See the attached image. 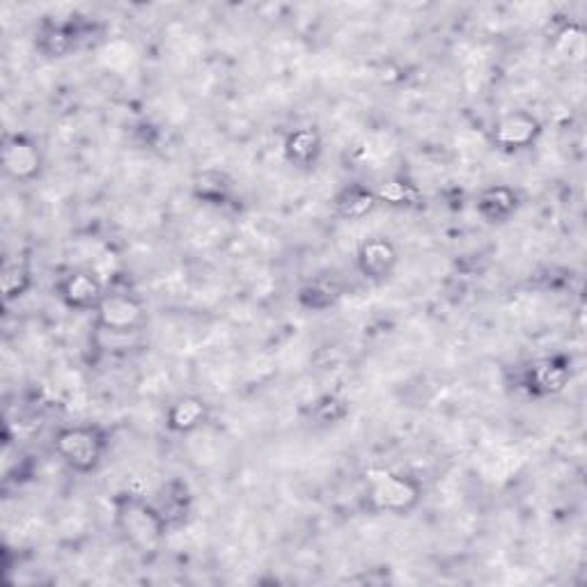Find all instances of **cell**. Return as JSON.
Instances as JSON below:
<instances>
[{
	"mask_svg": "<svg viewBox=\"0 0 587 587\" xmlns=\"http://www.w3.org/2000/svg\"><path fill=\"white\" fill-rule=\"evenodd\" d=\"M151 505H155L157 515L161 517L166 528L172 532V530H180L189 521L193 512V494L184 479L170 477L157 489L155 498H151Z\"/></svg>",
	"mask_w": 587,
	"mask_h": 587,
	"instance_id": "9",
	"label": "cell"
},
{
	"mask_svg": "<svg viewBox=\"0 0 587 587\" xmlns=\"http://www.w3.org/2000/svg\"><path fill=\"white\" fill-rule=\"evenodd\" d=\"M422 503V484L411 477L393 471H370L365 507L374 515L406 517Z\"/></svg>",
	"mask_w": 587,
	"mask_h": 587,
	"instance_id": "2",
	"label": "cell"
},
{
	"mask_svg": "<svg viewBox=\"0 0 587 587\" xmlns=\"http://www.w3.org/2000/svg\"><path fill=\"white\" fill-rule=\"evenodd\" d=\"M569 379H572L569 363L565 359H557V355H553V359H544L528 370L526 386L532 395L551 397V395L563 393L569 386Z\"/></svg>",
	"mask_w": 587,
	"mask_h": 587,
	"instance_id": "13",
	"label": "cell"
},
{
	"mask_svg": "<svg viewBox=\"0 0 587 587\" xmlns=\"http://www.w3.org/2000/svg\"><path fill=\"white\" fill-rule=\"evenodd\" d=\"M349 411H351L349 399H345L340 395H324L313 404L311 418L315 420V425L330 427V425L342 422L349 416Z\"/></svg>",
	"mask_w": 587,
	"mask_h": 587,
	"instance_id": "20",
	"label": "cell"
},
{
	"mask_svg": "<svg viewBox=\"0 0 587 587\" xmlns=\"http://www.w3.org/2000/svg\"><path fill=\"white\" fill-rule=\"evenodd\" d=\"M340 296L342 290L336 285V280H324V278L313 280V283L298 290V303L311 313H324L328 308H334Z\"/></svg>",
	"mask_w": 587,
	"mask_h": 587,
	"instance_id": "18",
	"label": "cell"
},
{
	"mask_svg": "<svg viewBox=\"0 0 587 587\" xmlns=\"http://www.w3.org/2000/svg\"><path fill=\"white\" fill-rule=\"evenodd\" d=\"M94 315L97 326L109 336L138 334L147 321L145 303L129 290H106Z\"/></svg>",
	"mask_w": 587,
	"mask_h": 587,
	"instance_id": "4",
	"label": "cell"
},
{
	"mask_svg": "<svg viewBox=\"0 0 587 587\" xmlns=\"http://www.w3.org/2000/svg\"><path fill=\"white\" fill-rule=\"evenodd\" d=\"M542 122L528 111H512L503 115L492 129V143L507 155L532 147L542 136Z\"/></svg>",
	"mask_w": 587,
	"mask_h": 587,
	"instance_id": "6",
	"label": "cell"
},
{
	"mask_svg": "<svg viewBox=\"0 0 587 587\" xmlns=\"http://www.w3.org/2000/svg\"><path fill=\"white\" fill-rule=\"evenodd\" d=\"M210 420V404L197 395H184L174 399L166 411V427L172 433H193Z\"/></svg>",
	"mask_w": 587,
	"mask_h": 587,
	"instance_id": "14",
	"label": "cell"
},
{
	"mask_svg": "<svg viewBox=\"0 0 587 587\" xmlns=\"http://www.w3.org/2000/svg\"><path fill=\"white\" fill-rule=\"evenodd\" d=\"M193 195L210 207H227L235 200V182L227 172L207 168L193 177Z\"/></svg>",
	"mask_w": 587,
	"mask_h": 587,
	"instance_id": "16",
	"label": "cell"
},
{
	"mask_svg": "<svg viewBox=\"0 0 587 587\" xmlns=\"http://www.w3.org/2000/svg\"><path fill=\"white\" fill-rule=\"evenodd\" d=\"M115 507V526L122 534V540L129 544L136 553L140 555H151L157 553L163 542L166 534L170 532L161 517L157 515L151 500L138 496V494H120L113 503Z\"/></svg>",
	"mask_w": 587,
	"mask_h": 587,
	"instance_id": "1",
	"label": "cell"
},
{
	"mask_svg": "<svg viewBox=\"0 0 587 587\" xmlns=\"http://www.w3.org/2000/svg\"><path fill=\"white\" fill-rule=\"evenodd\" d=\"M355 267L370 283H386L399 267V250L386 237H368L355 250Z\"/></svg>",
	"mask_w": 587,
	"mask_h": 587,
	"instance_id": "7",
	"label": "cell"
},
{
	"mask_svg": "<svg viewBox=\"0 0 587 587\" xmlns=\"http://www.w3.org/2000/svg\"><path fill=\"white\" fill-rule=\"evenodd\" d=\"M285 161L301 172H313L324 157V138L315 126H301L287 134L283 145Z\"/></svg>",
	"mask_w": 587,
	"mask_h": 587,
	"instance_id": "11",
	"label": "cell"
},
{
	"mask_svg": "<svg viewBox=\"0 0 587 587\" xmlns=\"http://www.w3.org/2000/svg\"><path fill=\"white\" fill-rule=\"evenodd\" d=\"M0 163H3L5 174L12 177L14 182L25 184L37 180L44 159L35 138L25 134H8L3 138V147H0Z\"/></svg>",
	"mask_w": 587,
	"mask_h": 587,
	"instance_id": "5",
	"label": "cell"
},
{
	"mask_svg": "<svg viewBox=\"0 0 587 587\" xmlns=\"http://www.w3.org/2000/svg\"><path fill=\"white\" fill-rule=\"evenodd\" d=\"M519 193L507 184H494L477 195L475 212L489 225H505L519 212Z\"/></svg>",
	"mask_w": 587,
	"mask_h": 587,
	"instance_id": "12",
	"label": "cell"
},
{
	"mask_svg": "<svg viewBox=\"0 0 587 587\" xmlns=\"http://www.w3.org/2000/svg\"><path fill=\"white\" fill-rule=\"evenodd\" d=\"M379 204H388L395 210H418L422 207V191L406 177H391V180L381 182L374 191Z\"/></svg>",
	"mask_w": 587,
	"mask_h": 587,
	"instance_id": "17",
	"label": "cell"
},
{
	"mask_svg": "<svg viewBox=\"0 0 587 587\" xmlns=\"http://www.w3.org/2000/svg\"><path fill=\"white\" fill-rule=\"evenodd\" d=\"M376 207H379L376 193L359 182L342 187L334 197V214L349 223L368 218L370 214H374Z\"/></svg>",
	"mask_w": 587,
	"mask_h": 587,
	"instance_id": "15",
	"label": "cell"
},
{
	"mask_svg": "<svg viewBox=\"0 0 587 587\" xmlns=\"http://www.w3.org/2000/svg\"><path fill=\"white\" fill-rule=\"evenodd\" d=\"M3 298L8 303L25 296L33 287V269L25 258H5L3 262Z\"/></svg>",
	"mask_w": 587,
	"mask_h": 587,
	"instance_id": "19",
	"label": "cell"
},
{
	"mask_svg": "<svg viewBox=\"0 0 587 587\" xmlns=\"http://www.w3.org/2000/svg\"><path fill=\"white\" fill-rule=\"evenodd\" d=\"M86 31H88V25H83L79 19H71V21L44 19L37 29L35 48L44 58H65L81 44Z\"/></svg>",
	"mask_w": 587,
	"mask_h": 587,
	"instance_id": "8",
	"label": "cell"
},
{
	"mask_svg": "<svg viewBox=\"0 0 587 587\" xmlns=\"http://www.w3.org/2000/svg\"><path fill=\"white\" fill-rule=\"evenodd\" d=\"M106 287L90 271H71L58 283V298L76 313H94Z\"/></svg>",
	"mask_w": 587,
	"mask_h": 587,
	"instance_id": "10",
	"label": "cell"
},
{
	"mask_svg": "<svg viewBox=\"0 0 587 587\" xmlns=\"http://www.w3.org/2000/svg\"><path fill=\"white\" fill-rule=\"evenodd\" d=\"M54 448L74 473L88 475L97 471L99 464L104 462L109 441H106V433L97 425H74V427L58 429L54 439Z\"/></svg>",
	"mask_w": 587,
	"mask_h": 587,
	"instance_id": "3",
	"label": "cell"
}]
</instances>
